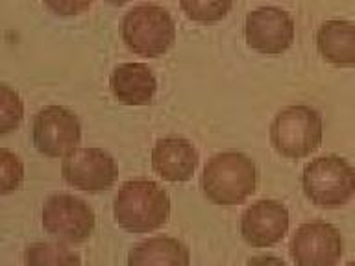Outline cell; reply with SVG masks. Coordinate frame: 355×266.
<instances>
[{
    "mask_svg": "<svg viewBox=\"0 0 355 266\" xmlns=\"http://www.w3.org/2000/svg\"><path fill=\"white\" fill-rule=\"evenodd\" d=\"M152 166L165 181H189L198 166V152L187 139H159L152 150Z\"/></svg>",
    "mask_w": 355,
    "mask_h": 266,
    "instance_id": "12",
    "label": "cell"
},
{
    "mask_svg": "<svg viewBox=\"0 0 355 266\" xmlns=\"http://www.w3.org/2000/svg\"><path fill=\"white\" fill-rule=\"evenodd\" d=\"M291 257L300 266H333L344 251L343 235L327 222H307L291 238Z\"/></svg>",
    "mask_w": 355,
    "mask_h": 266,
    "instance_id": "9",
    "label": "cell"
},
{
    "mask_svg": "<svg viewBox=\"0 0 355 266\" xmlns=\"http://www.w3.org/2000/svg\"><path fill=\"white\" fill-rule=\"evenodd\" d=\"M191 263L189 249L180 240L171 237L148 238L144 242L137 244L130 251L128 265H171V266H187Z\"/></svg>",
    "mask_w": 355,
    "mask_h": 266,
    "instance_id": "15",
    "label": "cell"
},
{
    "mask_svg": "<svg viewBox=\"0 0 355 266\" xmlns=\"http://www.w3.org/2000/svg\"><path fill=\"white\" fill-rule=\"evenodd\" d=\"M302 187L307 200L316 207H343L355 193L354 166L338 155L316 157L304 168Z\"/></svg>",
    "mask_w": 355,
    "mask_h": 266,
    "instance_id": "5",
    "label": "cell"
},
{
    "mask_svg": "<svg viewBox=\"0 0 355 266\" xmlns=\"http://www.w3.org/2000/svg\"><path fill=\"white\" fill-rule=\"evenodd\" d=\"M107 2H110V4H113V6H122V4H126L128 0H107Z\"/></svg>",
    "mask_w": 355,
    "mask_h": 266,
    "instance_id": "21",
    "label": "cell"
},
{
    "mask_svg": "<svg viewBox=\"0 0 355 266\" xmlns=\"http://www.w3.org/2000/svg\"><path fill=\"white\" fill-rule=\"evenodd\" d=\"M288 231V211L276 200H261L243 213L241 235L252 248L276 246Z\"/></svg>",
    "mask_w": 355,
    "mask_h": 266,
    "instance_id": "11",
    "label": "cell"
},
{
    "mask_svg": "<svg viewBox=\"0 0 355 266\" xmlns=\"http://www.w3.org/2000/svg\"><path fill=\"white\" fill-rule=\"evenodd\" d=\"M324 122L311 105L283 107L272 121L270 141L277 154L287 159H304L320 148Z\"/></svg>",
    "mask_w": 355,
    "mask_h": 266,
    "instance_id": "3",
    "label": "cell"
},
{
    "mask_svg": "<svg viewBox=\"0 0 355 266\" xmlns=\"http://www.w3.org/2000/svg\"><path fill=\"white\" fill-rule=\"evenodd\" d=\"M24 118V104L15 89L0 83V135L15 132Z\"/></svg>",
    "mask_w": 355,
    "mask_h": 266,
    "instance_id": "18",
    "label": "cell"
},
{
    "mask_svg": "<svg viewBox=\"0 0 355 266\" xmlns=\"http://www.w3.org/2000/svg\"><path fill=\"white\" fill-rule=\"evenodd\" d=\"M113 215L116 224L130 233L155 231L171 216V200L159 183L133 179L116 193Z\"/></svg>",
    "mask_w": 355,
    "mask_h": 266,
    "instance_id": "1",
    "label": "cell"
},
{
    "mask_svg": "<svg viewBox=\"0 0 355 266\" xmlns=\"http://www.w3.org/2000/svg\"><path fill=\"white\" fill-rule=\"evenodd\" d=\"M61 174L71 187L85 193H104L116 181L119 168L107 152L100 148H78L67 155Z\"/></svg>",
    "mask_w": 355,
    "mask_h": 266,
    "instance_id": "10",
    "label": "cell"
},
{
    "mask_svg": "<svg viewBox=\"0 0 355 266\" xmlns=\"http://www.w3.org/2000/svg\"><path fill=\"white\" fill-rule=\"evenodd\" d=\"M43 2L58 17L82 15L93 6V0H43Z\"/></svg>",
    "mask_w": 355,
    "mask_h": 266,
    "instance_id": "20",
    "label": "cell"
},
{
    "mask_svg": "<svg viewBox=\"0 0 355 266\" xmlns=\"http://www.w3.org/2000/svg\"><path fill=\"white\" fill-rule=\"evenodd\" d=\"M183 13L200 24H213L232 11L233 0H180Z\"/></svg>",
    "mask_w": 355,
    "mask_h": 266,
    "instance_id": "16",
    "label": "cell"
},
{
    "mask_svg": "<svg viewBox=\"0 0 355 266\" xmlns=\"http://www.w3.org/2000/svg\"><path fill=\"white\" fill-rule=\"evenodd\" d=\"M24 260L28 265H80V257L61 244H32L28 246Z\"/></svg>",
    "mask_w": 355,
    "mask_h": 266,
    "instance_id": "17",
    "label": "cell"
},
{
    "mask_svg": "<svg viewBox=\"0 0 355 266\" xmlns=\"http://www.w3.org/2000/svg\"><path fill=\"white\" fill-rule=\"evenodd\" d=\"M257 187V168L248 155L222 152L213 155L202 174L205 198L222 207L241 205Z\"/></svg>",
    "mask_w": 355,
    "mask_h": 266,
    "instance_id": "2",
    "label": "cell"
},
{
    "mask_svg": "<svg viewBox=\"0 0 355 266\" xmlns=\"http://www.w3.org/2000/svg\"><path fill=\"white\" fill-rule=\"evenodd\" d=\"M121 30L128 50L143 57H159L176 41L174 19L165 8L155 4H141L128 11Z\"/></svg>",
    "mask_w": 355,
    "mask_h": 266,
    "instance_id": "4",
    "label": "cell"
},
{
    "mask_svg": "<svg viewBox=\"0 0 355 266\" xmlns=\"http://www.w3.org/2000/svg\"><path fill=\"white\" fill-rule=\"evenodd\" d=\"M32 135L39 154L50 159H65L80 146L82 127L72 111L61 105H49L33 118Z\"/></svg>",
    "mask_w": 355,
    "mask_h": 266,
    "instance_id": "7",
    "label": "cell"
},
{
    "mask_svg": "<svg viewBox=\"0 0 355 266\" xmlns=\"http://www.w3.org/2000/svg\"><path fill=\"white\" fill-rule=\"evenodd\" d=\"M44 231L63 244L85 242L94 231V211L72 194H52L41 211Z\"/></svg>",
    "mask_w": 355,
    "mask_h": 266,
    "instance_id": "6",
    "label": "cell"
},
{
    "mask_svg": "<svg viewBox=\"0 0 355 266\" xmlns=\"http://www.w3.org/2000/svg\"><path fill=\"white\" fill-rule=\"evenodd\" d=\"M24 181V165L19 155L6 148H0V194H11L19 190Z\"/></svg>",
    "mask_w": 355,
    "mask_h": 266,
    "instance_id": "19",
    "label": "cell"
},
{
    "mask_svg": "<svg viewBox=\"0 0 355 266\" xmlns=\"http://www.w3.org/2000/svg\"><path fill=\"white\" fill-rule=\"evenodd\" d=\"M296 26L291 13L282 8L265 6L246 17L244 37L252 50L266 55H279L291 48Z\"/></svg>",
    "mask_w": 355,
    "mask_h": 266,
    "instance_id": "8",
    "label": "cell"
},
{
    "mask_svg": "<svg viewBox=\"0 0 355 266\" xmlns=\"http://www.w3.org/2000/svg\"><path fill=\"white\" fill-rule=\"evenodd\" d=\"M111 93L126 105L150 104L157 91L154 72L144 63H122L110 78Z\"/></svg>",
    "mask_w": 355,
    "mask_h": 266,
    "instance_id": "13",
    "label": "cell"
},
{
    "mask_svg": "<svg viewBox=\"0 0 355 266\" xmlns=\"http://www.w3.org/2000/svg\"><path fill=\"white\" fill-rule=\"evenodd\" d=\"M316 46L327 63L355 66V24L349 21H326L316 32Z\"/></svg>",
    "mask_w": 355,
    "mask_h": 266,
    "instance_id": "14",
    "label": "cell"
}]
</instances>
